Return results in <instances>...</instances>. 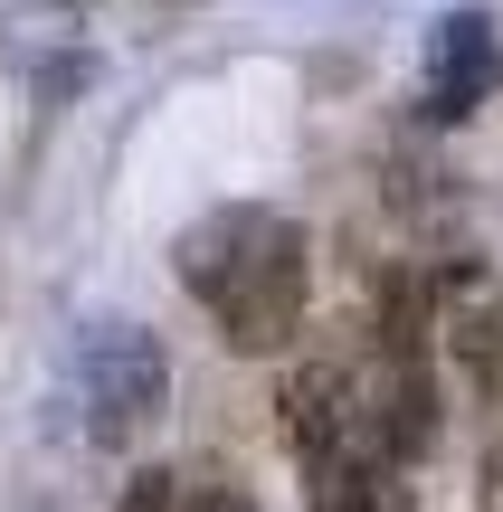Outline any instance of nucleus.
<instances>
[{
    "instance_id": "1",
    "label": "nucleus",
    "mask_w": 503,
    "mask_h": 512,
    "mask_svg": "<svg viewBox=\"0 0 503 512\" xmlns=\"http://www.w3.org/2000/svg\"><path fill=\"white\" fill-rule=\"evenodd\" d=\"M181 285L200 294L228 351H285L304 323L314 256H304V228L276 209H219L181 238Z\"/></svg>"
},
{
    "instance_id": "2",
    "label": "nucleus",
    "mask_w": 503,
    "mask_h": 512,
    "mask_svg": "<svg viewBox=\"0 0 503 512\" xmlns=\"http://www.w3.org/2000/svg\"><path fill=\"white\" fill-rule=\"evenodd\" d=\"M76 399H86V437L95 446H124L162 418L171 399V361L143 323H95L86 351H76Z\"/></svg>"
},
{
    "instance_id": "3",
    "label": "nucleus",
    "mask_w": 503,
    "mask_h": 512,
    "mask_svg": "<svg viewBox=\"0 0 503 512\" xmlns=\"http://www.w3.org/2000/svg\"><path fill=\"white\" fill-rule=\"evenodd\" d=\"M276 408H285V446L304 456V475L352 465V456H390V446H380V399L361 389V370H342V361L285 370Z\"/></svg>"
},
{
    "instance_id": "4",
    "label": "nucleus",
    "mask_w": 503,
    "mask_h": 512,
    "mask_svg": "<svg viewBox=\"0 0 503 512\" xmlns=\"http://www.w3.org/2000/svg\"><path fill=\"white\" fill-rule=\"evenodd\" d=\"M485 76H494V19H485V10L437 19V48H428V124H456V114H475Z\"/></svg>"
},
{
    "instance_id": "5",
    "label": "nucleus",
    "mask_w": 503,
    "mask_h": 512,
    "mask_svg": "<svg viewBox=\"0 0 503 512\" xmlns=\"http://www.w3.org/2000/svg\"><path fill=\"white\" fill-rule=\"evenodd\" d=\"M314 512H409V465L399 456H352L314 475Z\"/></svg>"
},
{
    "instance_id": "6",
    "label": "nucleus",
    "mask_w": 503,
    "mask_h": 512,
    "mask_svg": "<svg viewBox=\"0 0 503 512\" xmlns=\"http://www.w3.org/2000/svg\"><path fill=\"white\" fill-rule=\"evenodd\" d=\"M124 512H190V484H181V475H162V465H152V475H133V494H124Z\"/></svg>"
},
{
    "instance_id": "7",
    "label": "nucleus",
    "mask_w": 503,
    "mask_h": 512,
    "mask_svg": "<svg viewBox=\"0 0 503 512\" xmlns=\"http://www.w3.org/2000/svg\"><path fill=\"white\" fill-rule=\"evenodd\" d=\"M190 512H257V503H247L238 484H200V494H190Z\"/></svg>"
},
{
    "instance_id": "8",
    "label": "nucleus",
    "mask_w": 503,
    "mask_h": 512,
    "mask_svg": "<svg viewBox=\"0 0 503 512\" xmlns=\"http://www.w3.org/2000/svg\"><path fill=\"white\" fill-rule=\"evenodd\" d=\"M485 512H503V446L485 456Z\"/></svg>"
}]
</instances>
